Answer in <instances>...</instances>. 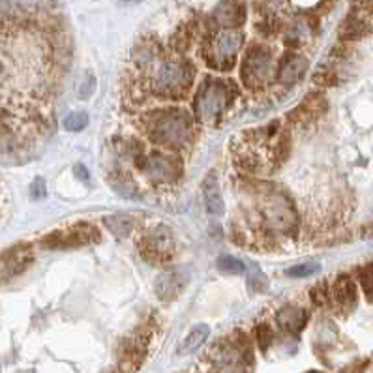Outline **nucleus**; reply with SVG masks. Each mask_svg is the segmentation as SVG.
<instances>
[{"instance_id":"1","label":"nucleus","mask_w":373,"mask_h":373,"mask_svg":"<svg viewBox=\"0 0 373 373\" xmlns=\"http://www.w3.org/2000/svg\"><path fill=\"white\" fill-rule=\"evenodd\" d=\"M149 134L165 147H184L191 137V120L180 109H163L150 115Z\"/></svg>"},{"instance_id":"2","label":"nucleus","mask_w":373,"mask_h":373,"mask_svg":"<svg viewBox=\"0 0 373 373\" xmlns=\"http://www.w3.org/2000/svg\"><path fill=\"white\" fill-rule=\"evenodd\" d=\"M193 83V68L186 61L163 62L154 74V90L163 96H184Z\"/></svg>"},{"instance_id":"3","label":"nucleus","mask_w":373,"mask_h":373,"mask_svg":"<svg viewBox=\"0 0 373 373\" xmlns=\"http://www.w3.org/2000/svg\"><path fill=\"white\" fill-rule=\"evenodd\" d=\"M229 103V90L222 81H206L199 89L193 102V111L201 122H212L222 115Z\"/></svg>"},{"instance_id":"4","label":"nucleus","mask_w":373,"mask_h":373,"mask_svg":"<svg viewBox=\"0 0 373 373\" xmlns=\"http://www.w3.org/2000/svg\"><path fill=\"white\" fill-rule=\"evenodd\" d=\"M139 169L147 175L149 180L154 182H175L182 173V163L173 154L152 152L149 156H141L136 160Z\"/></svg>"},{"instance_id":"5","label":"nucleus","mask_w":373,"mask_h":373,"mask_svg":"<svg viewBox=\"0 0 373 373\" xmlns=\"http://www.w3.org/2000/svg\"><path fill=\"white\" fill-rule=\"evenodd\" d=\"M263 220L266 227L274 233H289L297 225V212L289 199H285L284 195H274L263 206Z\"/></svg>"},{"instance_id":"6","label":"nucleus","mask_w":373,"mask_h":373,"mask_svg":"<svg viewBox=\"0 0 373 373\" xmlns=\"http://www.w3.org/2000/svg\"><path fill=\"white\" fill-rule=\"evenodd\" d=\"M270 72V53L265 47H253L246 53L240 75L248 89H259Z\"/></svg>"},{"instance_id":"7","label":"nucleus","mask_w":373,"mask_h":373,"mask_svg":"<svg viewBox=\"0 0 373 373\" xmlns=\"http://www.w3.org/2000/svg\"><path fill=\"white\" fill-rule=\"evenodd\" d=\"M244 43V34L238 32V30H225L222 34L217 36L214 45L211 47V62L216 68L220 70H231L235 61H237V54L240 53Z\"/></svg>"},{"instance_id":"8","label":"nucleus","mask_w":373,"mask_h":373,"mask_svg":"<svg viewBox=\"0 0 373 373\" xmlns=\"http://www.w3.org/2000/svg\"><path fill=\"white\" fill-rule=\"evenodd\" d=\"M142 242H145V250L150 257H156L160 261L171 259L175 251V238H173L169 227H165V225H156L149 229Z\"/></svg>"},{"instance_id":"9","label":"nucleus","mask_w":373,"mask_h":373,"mask_svg":"<svg viewBox=\"0 0 373 373\" xmlns=\"http://www.w3.org/2000/svg\"><path fill=\"white\" fill-rule=\"evenodd\" d=\"M32 261V251L27 246H17L0 255V279L14 278L15 274L25 270L28 263Z\"/></svg>"},{"instance_id":"10","label":"nucleus","mask_w":373,"mask_h":373,"mask_svg":"<svg viewBox=\"0 0 373 373\" xmlns=\"http://www.w3.org/2000/svg\"><path fill=\"white\" fill-rule=\"evenodd\" d=\"M308 70V61L300 54H285L278 68V79L284 85H295Z\"/></svg>"},{"instance_id":"11","label":"nucleus","mask_w":373,"mask_h":373,"mask_svg":"<svg viewBox=\"0 0 373 373\" xmlns=\"http://www.w3.org/2000/svg\"><path fill=\"white\" fill-rule=\"evenodd\" d=\"M203 201L209 214H212V216H222L224 214V199H222L216 173H209L203 180Z\"/></svg>"},{"instance_id":"12","label":"nucleus","mask_w":373,"mask_h":373,"mask_svg":"<svg viewBox=\"0 0 373 373\" xmlns=\"http://www.w3.org/2000/svg\"><path fill=\"white\" fill-rule=\"evenodd\" d=\"M184 285H186V279L182 278L180 270H169L160 274L156 279V295L165 302H169L177 297L178 292L182 291Z\"/></svg>"},{"instance_id":"13","label":"nucleus","mask_w":373,"mask_h":373,"mask_svg":"<svg viewBox=\"0 0 373 373\" xmlns=\"http://www.w3.org/2000/svg\"><path fill=\"white\" fill-rule=\"evenodd\" d=\"M214 17L225 28H237L244 23V8L235 2H222L214 10Z\"/></svg>"},{"instance_id":"14","label":"nucleus","mask_w":373,"mask_h":373,"mask_svg":"<svg viewBox=\"0 0 373 373\" xmlns=\"http://www.w3.org/2000/svg\"><path fill=\"white\" fill-rule=\"evenodd\" d=\"M306 315L308 313L295 306H285L284 310L278 312V325L287 334H299L306 325Z\"/></svg>"},{"instance_id":"15","label":"nucleus","mask_w":373,"mask_h":373,"mask_svg":"<svg viewBox=\"0 0 373 373\" xmlns=\"http://www.w3.org/2000/svg\"><path fill=\"white\" fill-rule=\"evenodd\" d=\"M211 334V326L209 325H195L191 328L188 336L182 339V343L178 347V353L180 354H191L195 353L199 347L203 345L206 338Z\"/></svg>"},{"instance_id":"16","label":"nucleus","mask_w":373,"mask_h":373,"mask_svg":"<svg viewBox=\"0 0 373 373\" xmlns=\"http://www.w3.org/2000/svg\"><path fill=\"white\" fill-rule=\"evenodd\" d=\"M334 300L343 310L353 308L354 300H356V291H354V285L351 279L339 278L336 281V285H334Z\"/></svg>"},{"instance_id":"17","label":"nucleus","mask_w":373,"mask_h":373,"mask_svg":"<svg viewBox=\"0 0 373 373\" xmlns=\"http://www.w3.org/2000/svg\"><path fill=\"white\" fill-rule=\"evenodd\" d=\"M103 225H105L116 238H126L129 233L134 231V227H136L134 220H131L128 214H113V216L103 217Z\"/></svg>"},{"instance_id":"18","label":"nucleus","mask_w":373,"mask_h":373,"mask_svg":"<svg viewBox=\"0 0 373 373\" xmlns=\"http://www.w3.org/2000/svg\"><path fill=\"white\" fill-rule=\"evenodd\" d=\"M214 364L217 370H240L242 356L240 353H237V349H233V345H225L217 349L214 354Z\"/></svg>"},{"instance_id":"19","label":"nucleus","mask_w":373,"mask_h":373,"mask_svg":"<svg viewBox=\"0 0 373 373\" xmlns=\"http://www.w3.org/2000/svg\"><path fill=\"white\" fill-rule=\"evenodd\" d=\"M89 124V115L85 111H74L64 118V129L68 131H81Z\"/></svg>"},{"instance_id":"20","label":"nucleus","mask_w":373,"mask_h":373,"mask_svg":"<svg viewBox=\"0 0 373 373\" xmlns=\"http://www.w3.org/2000/svg\"><path fill=\"white\" fill-rule=\"evenodd\" d=\"M217 268L222 272H229V274H242L246 266L242 261H238L231 255H222L217 259Z\"/></svg>"},{"instance_id":"21","label":"nucleus","mask_w":373,"mask_h":373,"mask_svg":"<svg viewBox=\"0 0 373 373\" xmlns=\"http://www.w3.org/2000/svg\"><path fill=\"white\" fill-rule=\"evenodd\" d=\"M317 270H319L317 263H304V265L291 266V268L287 270V276H291V278H308V276H312V274H315Z\"/></svg>"},{"instance_id":"22","label":"nucleus","mask_w":373,"mask_h":373,"mask_svg":"<svg viewBox=\"0 0 373 373\" xmlns=\"http://www.w3.org/2000/svg\"><path fill=\"white\" fill-rule=\"evenodd\" d=\"M255 336H257V343L259 347H261V351H266L272 341V332L268 325H259L257 328H255Z\"/></svg>"},{"instance_id":"23","label":"nucleus","mask_w":373,"mask_h":373,"mask_svg":"<svg viewBox=\"0 0 373 373\" xmlns=\"http://www.w3.org/2000/svg\"><path fill=\"white\" fill-rule=\"evenodd\" d=\"M372 266H366L364 272H362V287L366 291L367 299H372Z\"/></svg>"},{"instance_id":"24","label":"nucleus","mask_w":373,"mask_h":373,"mask_svg":"<svg viewBox=\"0 0 373 373\" xmlns=\"http://www.w3.org/2000/svg\"><path fill=\"white\" fill-rule=\"evenodd\" d=\"M92 90H94V75L87 74V77H85V83L81 85V89H79V92H81V98H89L90 94H92Z\"/></svg>"},{"instance_id":"25","label":"nucleus","mask_w":373,"mask_h":373,"mask_svg":"<svg viewBox=\"0 0 373 373\" xmlns=\"http://www.w3.org/2000/svg\"><path fill=\"white\" fill-rule=\"evenodd\" d=\"M45 193H47V190H45L43 180H41V178H36V182L32 184V195H34L36 199H41V197H45Z\"/></svg>"},{"instance_id":"26","label":"nucleus","mask_w":373,"mask_h":373,"mask_svg":"<svg viewBox=\"0 0 373 373\" xmlns=\"http://www.w3.org/2000/svg\"><path fill=\"white\" fill-rule=\"evenodd\" d=\"M8 129H10V126H8L6 111H0V136H2V134H6Z\"/></svg>"},{"instance_id":"27","label":"nucleus","mask_w":373,"mask_h":373,"mask_svg":"<svg viewBox=\"0 0 373 373\" xmlns=\"http://www.w3.org/2000/svg\"><path fill=\"white\" fill-rule=\"evenodd\" d=\"M126 4H136V2H141V0H122Z\"/></svg>"}]
</instances>
